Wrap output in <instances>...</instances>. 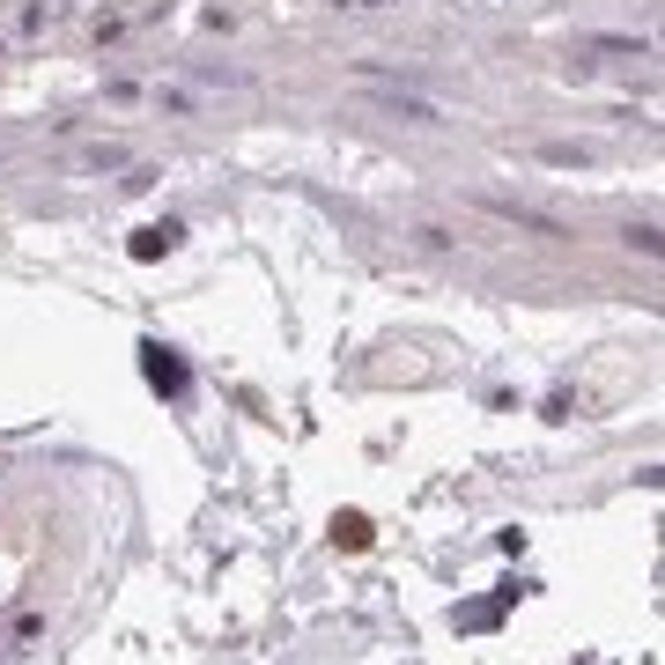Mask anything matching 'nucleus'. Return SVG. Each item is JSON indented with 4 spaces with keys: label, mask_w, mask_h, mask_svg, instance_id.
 I'll use <instances>...</instances> for the list:
<instances>
[{
    "label": "nucleus",
    "mask_w": 665,
    "mask_h": 665,
    "mask_svg": "<svg viewBox=\"0 0 665 665\" xmlns=\"http://www.w3.org/2000/svg\"><path fill=\"white\" fill-rule=\"evenodd\" d=\"M141 369H148V385H155V393H185V363H178L163 341L141 347Z\"/></svg>",
    "instance_id": "f257e3e1"
},
{
    "label": "nucleus",
    "mask_w": 665,
    "mask_h": 665,
    "mask_svg": "<svg viewBox=\"0 0 665 665\" xmlns=\"http://www.w3.org/2000/svg\"><path fill=\"white\" fill-rule=\"evenodd\" d=\"M178 237H185V229H178V222H148L141 237H133V259H163V251H171Z\"/></svg>",
    "instance_id": "f03ea898"
},
{
    "label": "nucleus",
    "mask_w": 665,
    "mask_h": 665,
    "mask_svg": "<svg viewBox=\"0 0 665 665\" xmlns=\"http://www.w3.org/2000/svg\"><path fill=\"white\" fill-rule=\"evenodd\" d=\"M540 163H562V171L577 163V171H584V163H591V148H577V141H547V148H540Z\"/></svg>",
    "instance_id": "7ed1b4c3"
},
{
    "label": "nucleus",
    "mask_w": 665,
    "mask_h": 665,
    "mask_svg": "<svg viewBox=\"0 0 665 665\" xmlns=\"http://www.w3.org/2000/svg\"><path fill=\"white\" fill-rule=\"evenodd\" d=\"M584 52H614V60H643L651 45H636V37H584Z\"/></svg>",
    "instance_id": "20e7f679"
},
{
    "label": "nucleus",
    "mask_w": 665,
    "mask_h": 665,
    "mask_svg": "<svg viewBox=\"0 0 665 665\" xmlns=\"http://www.w3.org/2000/svg\"><path fill=\"white\" fill-rule=\"evenodd\" d=\"M333 540H341V547H363L369 525H363V517H341V525H333Z\"/></svg>",
    "instance_id": "39448f33"
}]
</instances>
